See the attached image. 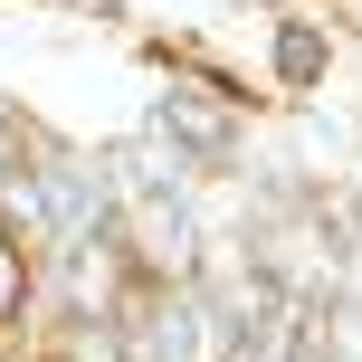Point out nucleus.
Wrapping results in <instances>:
<instances>
[{"label":"nucleus","instance_id":"1","mask_svg":"<svg viewBox=\"0 0 362 362\" xmlns=\"http://www.w3.org/2000/svg\"><path fill=\"white\" fill-rule=\"evenodd\" d=\"M19 286H29V267H19V248L0 238V325H10V305H19Z\"/></svg>","mask_w":362,"mask_h":362}]
</instances>
